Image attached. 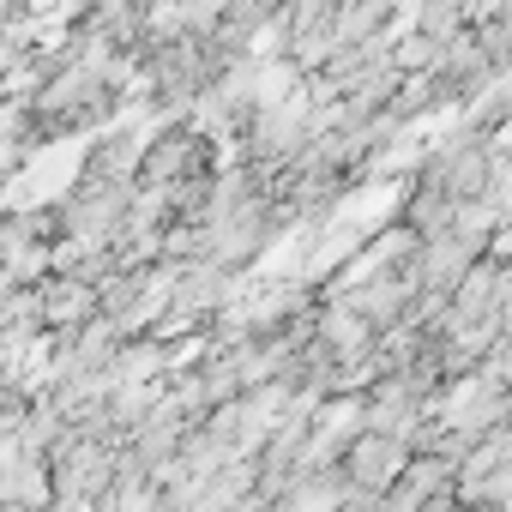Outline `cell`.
I'll return each mask as SVG.
<instances>
[{
  "instance_id": "6da1fadb",
  "label": "cell",
  "mask_w": 512,
  "mask_h": 512,
  "mask_svg": "<svg viewBox=\"0 0 512 512\" xmlns=\"http://www.w3.org/2000/svg\"><path fill=\"white\" fill-rule=\"evenodd\" d=\"M398 464H404V440H398V434H386V428H374L368 440H356V446H350V476H356V482H368V488H386V482L398 476Z\"/></svg>"
}]
</instances>
